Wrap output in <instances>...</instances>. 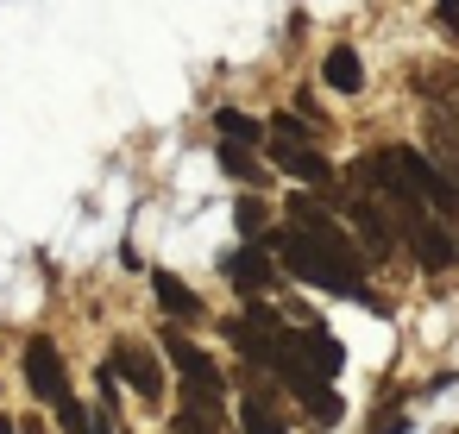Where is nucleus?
Here are the masks:
<instances>
[{
    "mask_svg": "<svg viewBox=\"0 0 459 434\" xmlns=\"http://www.w3.org/2000/svg\"><path fill=\"white\" fill-rule=\"evenodd\" d=\"M271 246H277V258L290 265L296 283H315V290H333V296L371 302V296L359 290V252H352V239H346V233L308 202V195L290 202V227L271 233Z\"/></svg>",
    "mask_w": 459,
    "mask_h": 434,
    "instance_id": "nucleus-1",
    "label": "nucleus"
},
{
    "mask_svg": "<svg viewBox=\"0 0 459 434\" xmlns=\"http://www.w3.org/2000/svg\"><path fill=\"white\" fill-rule=\"evenodd\" d=\"M164 352H170V365L183 371V409H195V415H221V396H227L221 365H214L189 334H177V327H164Z\"/></svg>",
    "mask_w": 459,
    "mask_h": 434,
    "instance_id": "nucleus-2",
    "label": "nucleus"
},
{
    "mask_svg": "<svg viewBox=\"0 0 459 434\" xmlns=\"http://www.w3.org/2000/svg\"><path fill=\"white\" fill-rule=\"evenodd\" d=\"M264 139H271V158H277V164H283L290 177H302V183H333V170H327V158H321V152L308 145L315 133H308V126H302L296 114H277Z\"/></svg>",
    "mask_w": 459,
    "mask_h": 434,
    "instance_id": "nucleus-3",
    "label": "nucleus"
},
{
    "mask_svg": "<svg viewBox=\"0 0 459 434\" xmlns=\"http://www.w3.org/2000/svg\"><path fill=\"white\" fill-rule=\"evenodd\" d=\"M26 384L39 390V403H51V409H64L76 390H70V371H64V352H57V340L51 334H32L26 340Z\"/></svg>",
    "mask_w": 459,
    "mask_h": 434,
    "instance_id": "nucleus-4",
    "label": "nucleus"
},
{
    "mask_svg": "<svg viewBox=\"0 0 459 434\" xmlns=\"http://www.w3.org/2000/svg\"><path fill=\"white\" fill-rule=\"evenodd\" d=\"M403 233H409V252H415V265H421V271H446V265L459 258V239H453L434 214H421V208H409V214H403Z\"/></svg>",
    "mask_w": 459,
    "mask_h": 434,
    "instance_id": "nucleus-5",
    "label": "nucleus"
},
{
    "mask_svg": "<svg viewBox=\"0 0 459 434\" xmlns=\"http://www.w3.org/2000/svg\"><path fill=\"white\" fill-rule=\"evenodd\" d=\"M290 352H296L302 378H315V384H333V371L346 365V346H340L327 327H302V334H290Z\"/></svg>",
    "mask_w": 459,
    "mask_h": 434,
    "instance_id": "nucleus-6",
    "label": "nucleus"
},
{
    "mask_svg": "<svg viewBox=\"0 0 459 434\" xmlns=\"http://www.w3.org/2000/svg\"><path fill=\"white\" fill-rule=\"evenodd\" d=\"M221 271H227L246 296H258V290H271V283H277V258H271L264 246H239V252H227V258H221Z\"/></svg>",
    "mask_w": 459,
    "mask_h": 434,
    "instance_id": "nucleus-7",
    "label": "nucleus"
},
{
    "mask_svg": "<svg viewBox=\"0 0 459 434\" xmlns=\"http://www.w3.org/2000/svg\"><path fill=\"white\" fill-rule=\"evenodd\" d=\"M108 365H114V371H126V378L139 384V396H152V403L164 396V371H158V359H152L145 346H133V340H120Z\"/></svg>",
    "mask_w": 459,
    "mask_h": 434,
    "instance_id": "nucleus-8",
    "label": "nucleus"
},
{
    "mask_svg": "<svg viewBox=\"0 0 459 434\" xmlns=\"http://www.w3.org/2000/svg\"><path fill=\"white\" fill-rule=\"evenodd\" d=\"M321 82L340 89V95H359V89H365V64H359V51H352V45H333V51L321 57Z\"/></svg>",
    "mask_w": 459,
    "mask_h": 434,
    "instance_id": "nucleus-9",
    "label": "nucleus"
},
{
    "mask_svg": "<svg viewBox=\"0 0 459 434\" xmlns=\"http://www.w3.org/2000/svg\"><path fill=\"white\" fill-rule=\"evenodd\" d=\"M152 290H158V308H164V315H177V321H195V315H202V296H195L183 277L158 271V277H152Z\"/></svg>",
    "mask_w": 459,
    "mask_h": 434,
    "instance_id": "nucleus-10",
    "label": "nucleus"
},
{
    "mask_svg": "<svg viewBox=\"0 0 459 434\" xmlns=\"http://www.w3.org/2000/svg\"><path fill=\"white\" fill-rule=\"evenodd\" d=\"M352 227L365 233V252L377 258V252H390V221H384V208L371 202V195H359L352 202Z\"/></svg>",
    "mask_w": 459,
    "mask_h": 434,
    "instance_id": "nucleus-11",
    "label": "nucleus"
},
{
    "mask_svg": "<svg viewBox=\"0 0 459 434\" xmlns=\"http://www.w3.org/2000/svg\"><path fill=\"white\" fill-rule=\"evenodd\" d=\"M214 133H227V145H239V152H246V145H264V126L246 120L239 108H214Z\"/></svg>",
    "mask_w": 459,
    "mask_h": 434,
    "instance_id": "nucleus-12",
    "label": "nucleus"
},
{
    "mask_svg": "<svg viewBox=\"0 0 459 434\" xmlns=\"http://www.w3.org/2000/svg\"><path fill=\"white\" fill-rule=\"evenodd\" d=\"M239 428H246V434H290L283 415L264 409V396H246V403H239Z\"/></svg>",
    "mask_w": 459,
    "mask_h": 434,
    "instance_id": "nucleus-13",
    "label": "nucleus"
},
{
    "mask_svg": "<svg viewBox=\"0 0 459 434\" xmlns=\"http://www.w3.org/2000/svg\"><path fill=\"white\" fill-rule=\"evenodd\" d=\"M296 396H302V409H308L315 421H340V396H333L327 384H296Z\"/></svg>",
    "mask_w": 459,
    "mask_h": 434,
    "instance_id": "nucleus-14",
    "label": "nucleus"
},
{
    "mask_svg": "<svg viewBox=\"0 0 459 434\" xmlns=\"http://www.w3.org/2000/svg\"><path fill=\"white\" fill-rule=\"evenodd\" d=\"M233 221H239V233H246V246H264V208H258L252 195L239 202V214H233Z\"/></svg>",
    "mask_w": 459,
    "mask_h": 434,
    "instance_id": "nucleus-15",
    "label": "nucleus"
},
{
    "mask_svg": "<svg viewBox=\"0 0 459 434\" xmlns=\"http://www.w3.org/2000/svg\"><path fill=\"white\" fill-rule=\"evenodd\" d=\"M57 421H64V428H70V434H89V409H82V403H76V396H70V403H64V409H57Z\"/></svg>",
    "mask_w": 459,
    "mask_h": 434,
    "instance_id": "nucleus-16",
    "label": "nucleus"
},
{
    "mask_svg": "<svg viewBox=\"0 0 459 434\" xmlns=\"http://www.w3.org/2000/svg\"><path fill=\"white\" fill-rule=\"evenodd\" d=\"M221 170H233V177H252V158H246L239 145H221Z\"/></svg>",
    "mask_w": 459,
    "mask_h": 434,
    "instance_id": "nucleus-17",
    "label": "nucleus"
},
{
    "mask_svg": "<svg viewBox=\"0 0 459 434\" xmlns=\"http://www.w3.org/2000/svg\"><path fill=\"white\" fill-rule=\"evenodd\" d=\"M434 13H440V26H446V32L459 39V0H440V7H434Z\"/></svg>",
    "mask_w": 459,
    "mask_h": 434,
    "instance_id": "nucleus-18",
    "label": "nucleus"
},
{
    "mask_svg": "<svg viewBox=\"0 0 459 434\" xmlns=\"http://www.w3.org/2000/svg\"><path fill=\"white\" fill-rule=\"evenodd\" d=\"M371 434H409V415H390V421H377Z\"/></svg>",
    "mask_w": 459,
    "mask_h": 434,
    "instance_id": "nucleus-19",
    "label": "nucleus"
},
{
    "mask_svg": "<svg viewBox=\"0 0 459 434\" xmlns=\"http://www.w3.org/2000/svg\"><path fill=\"white\" fill-rule=\"evenodd\" d=\"M0 434H20V428H13V415H0Z\"/></svg>",
    "mask_w": 459,
    "mask_h": 434,
    "instance_id": "nucleus-20",
    "label": "nucleus"
}]
</instances>
